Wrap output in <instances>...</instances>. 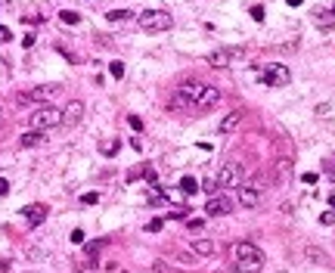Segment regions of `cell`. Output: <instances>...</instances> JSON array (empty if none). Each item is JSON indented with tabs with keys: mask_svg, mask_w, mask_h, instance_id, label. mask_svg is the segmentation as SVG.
Instances as JSON below:
<instances>
[{
	"mask_svg": "<svg viewBox=\"0 0 335 273\" xmlns=\"http://www.w3.org/2000/svg\"><path fill=\"white\" fill-rule=\"evenodd\" d=\"M307 258L317 264H326V252H320V249H307Z\"/></svg>",
	"mask_w": 335,
	"mask_h": 273,
	"instance_id": "26",
	"label": "cell"
},
{
	"mask_svg": "<svg viewBox=\"0 0 335 273\" xmlns=\"http://www.w3.org/2000/svg\"><path fill=\"white\" fill-rule=\"evenodd\" d=\"M199 189H205V192H211V196H217V189H220V186H217V180H214V177H208Z\"/></svg>",
	"mask_w": 335,
	"mask_h": 273,
	"instance_id": "25",
	"label": "cell"
},
{
	"mask_svg": "<svg viewBox=\"0 0 335 273\" xmlns=\"http://www.w3.org/2000/svg\"><path fill=\"white\" fill-rule=\"evenodd\" d=\"M10 37H13V34H10V28H4V25H0V41H10Z\"/></svg>",
	"mask_w": 335,
	"mask_h": 273,
	"instance_id": "35",
	"label": "cell"
},
{
	"mask_svg": "<svg viewBox=\"0 0 335 273\" xmlns=\"http://www.w3.org/2000/svg\"><path fill=\"white\" fill-rule=\"evenodd\" d=\"M248 13H251V19H254V22H264V7H261V4H257V7H251Z\"/></svg>",
	"mask_w": 335,
	"mask_h": 273,
	"instance_id": "28",
	"label": "cell"
},
{
	"mask_svg": "<svg viewBox=\"0 0 335 273\" xmlns=\"http://www.w3.org/2000/svg\"><path fill=\"white\" fill-rule=\"evenodd\" d=\"M301 180H304V183H317V180H320V177H317V174H311V171H307V174H304V177H301Z\"/></svg>",
	"mask_w": 335,
	"mask_h": 273,
	"instance_id": "36",
	"label": "cell"
},
{
	"mask_svg": "<svg viewBox=\"0 0 335 273\" xmlns=\"http://www.w3.org/2000/svg\"><path fill=\"white\" fill-rule=\"evenodd\" d=\"M292 174V162L289 159H276V168H273V180L276 183H286V177Z\"/></svg>",
	"mask_w": 335,
	"mask_h": 273,
	"instance_id": "15",
	"label": "cell"
},
{
	"mask_svg": "<svg viewBox=\"0 0 335 273\" xmlns=\"http://www.w3.org/2000/svg\"><path fill=\"white\" fill-rule=\"evenodd\" d=\"M233 261H264V255H261V249L254 242L242 239V242L233 245Z\"/></svg>",
	"mask_w": 335,
	"mask_h": 273,
	"instance_id": "8",
	"label": "cell"
},
{
	"mask_svg": "<svg viewBox=\"0 0 335 273\" xmlns=\"http://www.w3.org/2000/svg\"><path fill=\"white\" fill-rule=\"evenodd\" d=\"M59 19H62L65 25H78V22H81V16H78V13H71V10H62Z\"/></svg>",
	"mask_w": 335,
	"mask_h": 273,
	"instance_id": "22",
	"label": "cell"
},
{
	"mask_svg": "<svg viewBox=\"0 0 335 273\" xmlns=\"http://www.w3.org/2000/svg\"><path fill=\"white\" fill-rule=\"evenodd\" d=\"M7 192H10V180L0 177V196H7Z\"/></svg>",
	"mask_w": 335,
	"mask_h": 273,
	"instance_id": "34",
	"label": "cell"
},
{
	"mask_svg": "<svg viewBox=\"0 0 335 273\" xmlns=\"http://www.w3.org/2000/svg\"><path fill=\"white\" fill-rule=\"evenodd\" d=\"M242 118H245V112H239V109H233V112H227L220 118V125H217V131L220 134H233V131H239V125H242Z\"/></svg>",
	"mask_w": 335,
	"mask_h": 273,
	"instance_id": "11",
	"label": "cell"
},
{
	"mask_svg": "<svg viewBox=\"0 0 335 273\" xmlns=\"http://www.w3.org/2000/svg\"><path fill=\"white\" fill-rule=\"evenodd\" d=\"M217 103H220V90L211 87V84H205V87H202V96L196 100V106H199V109H214Z\"/></svg>",
	"mask_w": 335,
	"mask_h": 273,
	"instance_id": "12",
	"label": "cell"
},
{
	"mask_svg": "<svg viewBox=\"0 0 335 273\" xmlns=\"http://www.w3.org/2000/svg\"><path fill=\"white\" fill-rule=\"evenodd\" d=\"M81 118H84V103H81V100H71V103L62 109V125L71 128V125H78Z\"/></svg>",
	"mask_w": 335,
	"mask_h": 273,
	"instance_id": "10",
	"label": "cell"
},
{
	"mask_svg": "<svg viewBox=\"0 0 335 273\" xmlns=\"http://www.w3.org/2000/svg\"><path fill=\"white\" fill-rule=\"evenodd\" d=\"M190 252H193V255H199V258H208V255H214V242L202 236V239H196V242H193V249H190Z\"/></svg>",
	"mask_w": 335,
	"mask_h": 273,
	"instance_id": "16",
	"label": "cell"
},
{
	"mask_svg": "<svg viewBox=\"0 0 335 273\" xmlns=\"http://www.w3.org/2000/svg\"><path fill=\"white\" fill-rule=\"evenodd\" d=\"M59 93V87L56 84H41V87H31V90H22V93H16V103L19 106H47L53 96Z\"/></svg>",
	"mask_w": 335,
	"mask_h": 273,
	"instance_id": "4",
	"label": "cell"
},
{
	"mask_svg": "<svg viewBox=\"0 0 335 273\" xmlns=\"http://www.w3.org/2000/svg\"><path fill=\"white\" fill-rule=\"evenodd\" d=\"M233 267L239 273H261L264 270V261H233Z\"/></svg>",
	"mask_w": 335,
	"mask_h": 273,
	"instance_id": "18",
	"label": "cell"
},
{
	"mask_svg": "<svg viewBox=\"0 0 335 273\" xmlns=\"http://www.w3.org/2000/svg\"><path fill=\"white\" fill-rule=\"evenodd\" d=\"M202 87H205V84H202V81H196V78H190V81H183V84H180V87H177V90H180V93H183V96H186V100H190V103H193V106H196V100H199V96H202Z\"/></svg>",
	"mask_w": 335,
	"mask_h": 273,
	"instance_id": "13",
	"label": "cell"
},
{
	"mask_svg": "<svg viewBox=\"0 0 335 273\" xmlns=\"http://www.w3.org/2000/svg\"><path fill=\"white\" fill-rule=\"evenodd\" d=\"M320 224L332 227V224H335V211H323V214H320Z\"/></svg>",
	"mask_w": 335,
	"mask_h": 273,
	"instance_id": "31",
	"label": "cell"
},
{
	"mask_svg": "<svg viewBox=\"0 0 335 273\" xmlns=\"http://www.w3.org/2000/svg\"><path fill=\"white\" fill-rule=\"evenodd\" d=\"M190 106H193V103H190V100H186V96H183L180 90H174V96L168 100V109H171V112H186V109H190Z\"/></svg>",
	"mask_w": 335,
	"mask_h": 273,
	"instance_id": "17",
	"label": "cell"
},
{
	"mask_svg": "<svg viewBox=\"0 0 335 273\" xmlns=\"http://www.w3.org/2000/svg\"><path fill=\"white\" fill-rule=\"evenodd\" d=\"M317 22H320V25H323V28H329V25H332V22H335V16H329V13H326V10H317Z\"/></svg>",
	"mask_w": 335,
	"mask_h": 273,
	"instance_id": "23",
	"label": "cell"
},
{
	"mask_svg": "<svg viewBox=\"0 0 335 273\" xmlns=\"http://www.w3.org/2000/svg\"><path fill=\"white\" fill-rule=\"evenodd\" d=\"M0 75H10V62L7 59H0Z\"/></svg>",
	"mask_w": 335,
	"mask_h": 273,
	"instance_id": "37",
	"label": "cell"
},
{
	"mask_svg": "<svg viewBox=\"0 0 335 273\" xmlns=\"http://www.w3.org/2000/svg\"><path fill=\"white\" fill-rule=\"evenodd\" d=\"M289 68L282 65V62H270V65H264V84L267 87H286L289 84Z\"/></svg>",
	"mask_w": 335,
	"mask_h": 273,
	"instance_id": "6",
	"label": "cell"
},
{
	"mask_svg": "<svg viewBox=\"0 0 335 273\" xmlns=\"http://www.w3.org/2000/svg\"><path fill=\"white\" fill-rule=\"evenodd\" d=\"M233 59H236V50H230V47H217V50L208 53V65L211 68H230Z\"/></svg>",
	"mask_w": 335,
	"mask_h": 273,
	"instance_id": "9",
	"label": "cell"
},
{
	"mask_svg": "<svg viewBox=\"0 0 335 273\" xmlns=\"http://www.w3.org/2000/svg\"><path fill=\"white\" fill-rule=\"evenodd\" d=\"M162 227H165V220H162V217H156V220H149V224H146V230H149V233H159Z\"/></svg>",
	"mask_w": 335,
	"mask_h": 273,
	"instance_id": "29",
	"label": "cell"
},
{
	"mask_svg": "<svg viewBox=\"0 0 335 273\" xmlns=\"http://www.w3.org/2000/svg\"><path fill=\"white\" fill-rule=\"evenodd\" d=\"M329 208L335 211V192H332V196H329Z\"/></svg>",
	"mask_w": 335,
	"mask_h": 273,
	"instance_id": "38",
	"label": "cell"
},
{
	"mask_svg": "<svg viewBox=\"0 0 335 273\" xmlns=\"http://www.w3.org/2000/svg\"><path fill=\"white\" fill-rule=\"evenodd\" d=\"M137 25H140L143 31H168V28L174 25V19H171V13H165V10H143V13L137 16Z\"/></svg>",
	"mask_w": 335,
	"mask_h": 273,
	"instance_id": "2",
	"label": "cell"
},
{
	"mask_svg": "<svg viewBox=\"0 0 335 273\" xmlns=\"http://www.w3.org/2000/svg\"><path fill=\"white\" fill-rule=\"evenodd\" d=\"M99 152H102V155H115V152H118V140H102V143H99Z\"/></svg>",
	"mask_w": 335,
	"mask_h": 273,
	"instance_id": "21",
	"label": "cell"
},
{
	"mask_svg": "<svg viewBox=\"0 0 335 273\" xmlns=\"http://www.w3.org/2000/svg\"><path fill=\"white\" fill-rule=\"evenodd\" d=\"M239 192V205L245 208H257L261 205V192H264V177H251V180H242L236 186Z\"/></svg>",
	"mask_w": 335,
	"mask_h": 273,
	"instance_id": "3",
	"label": "cell"
},
{
	"mask_svg": "<svg viewBox=\"0 0 335 273\" xmlns=\"http://www.w3.org/2000/svg\"><path fill=\"white\" fill-rule=\"evenodd\" d=\"M332 16H335V10H332Z\"/></svg>",
	"mask_w": 335,
	"mask_h": 273,
	"instance_id": "40",
	"label": "cell"
},
{
	"mask_svg": "<svg viewBox=\"0 0 335 273\" xmlns=\"http://www.w3.org/2000/svg\"><path fill=\"white\" fill-rule=\"evenodd\" d=\"M180 192H186V196H193V192H199V183L186 174V177H180Z\"/></svg>",
	"mask_w": 335,
	"mask_h": 273,
	"instance_id": "20",
	"label": "cell"
},
{
	"mask_svg": "<svg viewBox=\"0 0 335 273\" xmlns=\"http://www.w3.org/2000/svg\"><path fill=\"white\" fill-rule=\"evenodd\" d=\"M81 202H84V205H96V202H99V196H96V192H84Z\"/></svg>",
	"mask_w": 335,
	"mask_h": 273,
	"instance_id": "32",
	"label": "cell"
},
{
	"mask_svg": "<svg viewBox=\"0 0 335 273\" xmlns=\"http://www.w3.org/2000/svg\"><path fill=\"white\" fill-rule=\"evenodd\" d=\"M0 112H4V109H0Z\"/></svg>",
	"mask_w": 335,
	"mask_h": 273,
	"instance_id": "41",
	"label": "cell"
},
{
	"mask_svg": "<svg viewBox=\"0 0 335 273\" xmlns=\"http://www.w3.org/2000/svg\"><path fill=\"white\" fill-rule=\"evenodd\" d=\"M217 186H239L242 180H245V171H242V162H223L220 165V171H217Z\"/></svg>",
	"mask_w": 335,
	"mask_h": 273,
	"instance_id": "5",
	"label": "cell"
},
{
	"mask_svg": "<svg viewBox=\"0 0 335 273\" xmlns=\"http://www.w3.org/2000/svg\"><path fill=\"white\" fill-rule=\"evenodd\" d=\"M62 125V109L56 106H37V112H31V131H50Z\"/></svg>",
	"mask_w": 335,
	"mask_h": 273,
	"instance_id": "1",
	"label": "cell"
},
{
	"mask_svg": "<svg viewBox=\"0 0 335 273\" xmlns=\"http://www.w3.org/2000/svg\"><path fill=\"white\" fill-rule=\"evenodd\" d=\"M127 125H131L134 131H143V121L137 118V115H127Z\"/></svg>",
	"mask_w": 335,
	"mask_h": 273,
	"instance_id": "33",
	"label": "cell"
},
{
	"mask_svg": "<svg viewBox=\"0 0 335 273\" xmlns=\"http://www.w3.org/2000/svg\"><path fill=\"white\" fill-rule=\"evenodd\" d=\"M84 239H87L84 230H71V242H74V245H84Z\"/></svg>",
	"mask_w": 335,
	"mask_h": 273,
	"instance_id": "30",
	"label": "cell"
},
{
	"mask_svg": "<svg viewBox=\"0 0 335 273\" xmlns=\"http://www.w3.org/2000/svg\"><path fill=\"white\" fill-rule=\"evenodd\" d=\"M22 214H25V220L31 224V227H37L44 217H47V205H25L22 208Z\"/></svg>",
	"mask_w": 335,
	"mask_h": 273,
	"instance_id": "14",
	"label": "cell"
},
{
	"mask_svg": "<svg viewBox=\"0 0 335 273\" xmlns=\"http://www.w3.org/2000/svg\"><path fill=\"white\" fill-rule=\"evenodd\" d=\"M205 214L208 217H223V214H233V202L227 199V196H211L208 202H205Z\"/></svg>",
	"mask_w": 335,
	"mask_h": 273,
	"instance_id": "7",
	"label": "cell"
},
{
	"mask_svg": "<svg viewBox=\"0 0 335 273\" xmlns=\"http://www.w3.org/2000/svg\"><path fill=\"white\" fill-rule=\"evenodd\" d=\"M106 16H109L112 22H121V19H127L131 13H127V10H112V13H106Z\"/></svg>",
	"mask_w": 335,
	"mask_h": 273,
	"instance_id": "27",
	"label": "cell"
},
{
	"mask_svg": "<svg viewBox=\"0 0 335 273\" xmlns=\"http://www.w3.org/2000/svg\"><path fill=\"white\" fill-rule=\"evenodd\" d=\"M289 7H301V0H289Z\"/></svg>",
	"mask_w": 335,
	"mask_h": 273,
	"instance_id": "39",
	"label": "cell"
},
{
	"mask_svg": "<svg viewBox=\"0 0 335 273\" xmlns=\"http://www.w3.org/2000/svg\"><path fill=\"white\" fill-rule=\"evenodd\" d=\"M44 137H41V131H28V134H22L19 137V146H37Z\"/></svg>",
	"mask_w": 335,
	"mask_h": 273,
	"instance_id": "19",
	"label": "cell"
},
{
	"mask_svg": "<svg viewBox=\"0 0 335 273\" xmlns=\"http://www.w3.org/2000/svg\"><path fill=\"white\" fill-rule=\"evenodd\" d=\"M109 71H112V78H124V62H109Z\"/></svg>",
	"mask_w": 335,
	"mask_h": 273,
	"instance_id": "24",
	"label": "cell"
}]
</instances>
